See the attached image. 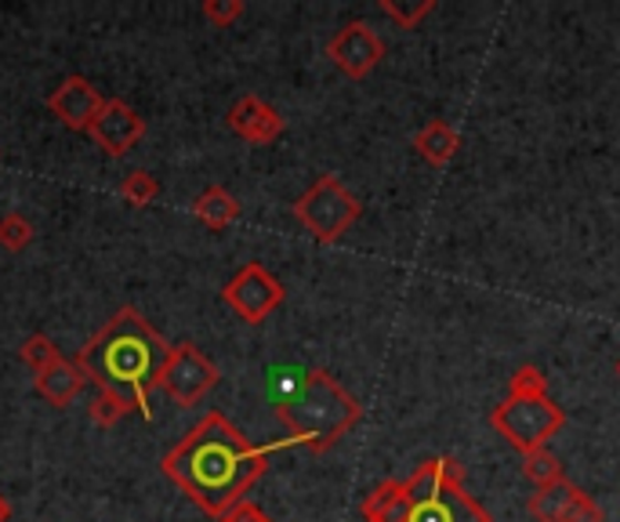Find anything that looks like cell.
<instances>
[{
	"mask_svg": "<svg viewBox=\"0 0 620 522\" xmlns=\"http://www.w3.org/2000/svg\"><path fill=\"white\" fill-rule=\"evenodd\" d=\"M290 439L255 447L240 428L221 410H210L196 421L178 447H170L161 461V472L186 493V498L207 512L210 519H221L244 501V493L266 476L269 457L276 450H287Z\"/></svg>",
	"mask_w": 620,
	"mask_h": 522,
	"instance_id": "1",
	"label": "cell"
},
{
	"mask_svg": "<svg viewBox=\"0 0 620 522\" xmlns=\"http://www.w3.org/2000/svg\"><path fill=\"white\" fill-rule=\"evenodd\" d=\"M167 356L170 345L161 331L138 309L124 305L76 352L73 363L87 374V382H95L102 392H121L124 399L135 403V410L149 417V392L156 388Z\"/></svg>",
	"mask_w": 620,
	"mask_h": 522,
	"instance_id": "2",
	"label": "cell"
},
{
	"mask_svg": "<svg viewBox=\"0 0 620 522\" xmlns=\"http://www.w3.org/2000/svg\"><path fill=\"white\" fill-rule=\"evenodd\" d=\"M276 417L287 428L290 447L323 453L360 421L363 407L327 370H294L276 377Z\"/></svg>",
	"mask_w": 620,
	"mask_h": 522,
	"instance_id": "3",
	"label": "cell"
},
{
	"mask_svg": "<svg viewBox=\"0 0 620 522\" xmlns=\"http://www.w3.org/2000/svg\"><path fill=\"white\" fill-rule=\"evenodd\" d=\"M360 215H363V203L355 200V196L341 186V178H334V175H320L294 200V218L320 243H334L338 237H345Z\"/></svg>",
	"mask_w": 620,
	"mask_h": 522,
	"instance_id": "4",
	"label": "cell"
},
{
	"mask_svg": "<svg viewBox=\"0 0 620 522\" xmlns=\"http://www.w3.org/2000/svg\"><path fill=\"white\" fill-rule=\"evenodd\" d=\"M490 425L519 453H534L548 447V439L566 425V414L548 396H508L500 407H494Z\"/></svg>",
	"mask_w": 620,
	"mask_h": 522,
	"instance_id": "5",
	"label": "cell"
},
{
	"mask_svg": "<svg viewBox=\"0 0 620 522\" xmlns=\"http://www.w3.org/2000/svg\"><path fill=\"white\" fill-rule=\"evenodd\" d=\"M215 385H218V367L193 342H182L170 348L164 370L156 377V388H164L178 407H196Z\"/></svg>",
	"mask_w": 620,
	"mask_h": 522,
	"instance_id": "6",
	"label": "cell"
},
{
	"mask_svg": "<svg viewBox=\"0 0 620 522\" xmlns=\"http://www.w3.org/2000/svg\"><path fill=\"white\" fill-rule=\"evenodd\" d=\"M221 302H226L240 320L261 323L283 305V283L276 280L266 265L247 261V265L236 272L226 286H221Z\"/></svg>",
	"mask_w": 620,
	"mask_h": 522,
	"instance_id": "7",
	"label": "cell"
},
{
	"mask_svg": "<svg viewBox=\"0 0 620 522\" xmlns=\"http://www.w3.org/2000/svg\"><path fill=\"white\" fill-rule=\"evenodd\" d=\"M403 522H494V519L476 498H468L461 479H451L440 490L425 493V498H411Z\"/></svg>",
	"mask_w": 620,
	"mask_h": 522,
	"instance_id": "8",
	"label": "cell"
},
{
	"mask_svg": "<svg viewBox=\"0 0 620 522\" xmlns=\"http://www.w3.org/2000/svg\"><path fill=\"white\" fill-rule=\"evenodd\" d=\"M87 135L105 156L121 160V156H127L145 138V121H142V113L131 109L124 98H105V106L95 116V124H91Z\"/></svg>",
	"mask_w": 620,
	"mask_h": 522,
	"instance_id": "9",
	"label": "cell"
},
{
	"mask_svg": "<svg viewBox=\"0 0 620 522\" xmlns=\"http://www.w3.org/2000/svg\"><path fill=\"white\" fill-rule=\"evenodd\" d=\"M327 55H331V62L345 76H352V81H363V76L371 73L381 59H385V44H381V36L366 22H349V25H341V30L331 36Z\"/></svg>",
	"mask_w": 620,
	"mask_h": 522,
	"instance_id": "10",
	"label": "cell"
},
{
	"mask_svg": "<svg viewBox=\"0 0 620 522\" xmlns=\"http://www.w3.org/2000/svg\"><path fill=\"white\" fill-rule=\"evenodd\" d=\"M526 508H530V515L537 522H606L602 508L566 479L556 482V487L537 490Z\"/></svg>",
	"mask_w": 620,
	"mask_h": 522,
	"instance_id": "11",
	"label": "cell"
},
{
	"mask_svg": "<svg viewBox=\"0 0 620 522\" xmlns=\"http://www.w3.org/2000/svg\"><path fill=\"white\" fill-rule=\"evenodd\" d=\"M105 98L87 76H65V81L48 95V109L70 130H91L95 116L102 113Z\"/></svg>",
	"mask_w": 620,
	"mask_h": 522,
	"instance_id": "12",
	"label": "cell"
},
{
	"mask_svg": "<svg viewBox=\"0 0 620 522\" xmlns=\"http://www.w3.org/2000/svg\"><path fill=\"white\" fill-rule=\"evenodd\" d=\"M226 121L236 135L250 142V146H272V142L283 135V116L276 113L269 102H261L258 95L236 98Z\"/></svg>",
	"mask_w": 620,
	"mask_h": 522,
	"instance_id": "13",
	"label": "cell"
},
{
	"mask_svg": "<svg viewBox=\"0 0 620 522\" xmlns=\"http://www.w3.org/2000/svg\"><path fill=\"white\" fill-rule=\"evenodd\" d=\"M87 385V374L76 367L73 359H59V363H51L48 370L37 374V392L51 403V407H70V403L81 396Z\"/></svg>",
	"mask_w": 620,
	"mask_h": 522,
	"instance_id": "14",
	"label": "cell"
},
{
	"mask_svg": "<svg viewBox=\"0 0 620 522\" xmlns=\"http://www.w3.org/2000/svg\"><path fill=\"white\" fill-rule=\"evenodd\" d=\"M193 215L200 218L207 229L221 232V229H229L236 218H240V200H236V196H232L229 189L210 186V189H204V192L193 200Z\"/></svg>",
	"mask_w": 620,
	"mask_h": 522,
	"instance_id": "15",
	"label": "cell"
},
{
	"mask_svg": "<svg viewBox=\"0 0 620 522\" xmlns=\"http://www.w3.org/2000/svg\"><path fill=\"white\" fill-rule=\"evenodd\" d=\"M461 146V138H457V130L446 124V121H428L425 127L417 130L414 135V149L425 156V160L432 167H446L454 160V153Z\"/></svg>",
	"mask_w": 620,
	"mask_h": 522,
	"instance_id": "16",
	"label": "cell"
},
{
	"mask_svg": "<svg viewBox=\"0 0 620 522\" xmlns=\"http://www.w3.org/2000/svg\"><path fill=\"white\" fill-rule=\"evenodd\" d=\"M406 487L403 482H381V487L363 501V519L366 522H403L406 515Z\"/></svg>",
	"mask_w": 620,
	"mask_h": 522,
	"instance_id": "17",
	"label": "cell"
},
{
	"mask_svg": "<svg viewBox=\"0 0 620 522\" xmlns=\"http://www.w3.org/2000/svg\"><path fill=\"white\" fill-rule=\"evenodd\" d=\"M523 472L526 479L534 482L537 490H545V487H556V482H562V461L556 453H551L548 447L545 450H534V453H526V464H523Z\"/></svg>",
	"mask_w": 620,
	"mask_h": 522,
	"instance_id": "18",
	"label": "cell"
},
{
	"mask_svg": "<svg viewBox=\"0 0 620 522\" xmlns=\"http://www.w3.org/2000/svg\"><path fill=\"white\" fill-rule=\"evenodd\" d=\"M87 414H91V421H95L99 428H113L116 421H124L127 414H135V403L124 399L121 392H102L99 388V396L87 407Z\"/></svg>",
	"mask_w": 620,
	"mask_h": 522,
	"instance_id": "19",
	"label": "cell"
},
{
	"mask_svg": "<svg viewBox=\"0 0 620 522\" xmlns=\"http://www.w3.org/2000/svg\"><path fill=\"white\" fill-rule=\"evenodd\" d=\"M19 356H22V363H25V367H30L33 374H41V370L51 367V363L62 359V352L55 348V342H51L48 334H30V337H25V342L19 345Z\"/></svg>",
	"mask_w": 620,
	"mask_h": 522,
	"instance_id": "20",
	"label": "cell"
},
{
	"mask_svg": "<svg viewBox=\"0 0 620 522\" xmlns=\"http://www.w3.org/2000/svg\"><path fill=\"white\" fill-rule=\"evenodd\" d=\"M156 196H161V181L149 171H131L121 181V200L131 207H149Z\"/></svg>",
	"mask_w": 620,
	"mask_h": 522,
	"instance_id": "21",
	"label": "cell"
},
{
	"mask_svg": "<svg viewBox=\"0 0 620 522\" xmlns=\"http://www.w3.org/2000/svg\"><path fill=\"white\" fill-rule=\"evenodd\" d=\"M30 243H33V221L30 218L19 215V211H11V215L0 218V247H4V251L19 254Z\"/></svg>",
	"mask_w": 620,
	"mask_h": 522,
	"instance_id": "22",
	"label": "cell"
},
{
	"mask_svg": "<svg viewBox=\"0 0 620 522\" xmlns=\"http://www.w3.org/2000/svg\"><path fill=\"white\" fill-rule=\"evenodd\" d=\"M381 11L392 19V22H400L403 30H414V25L428 15V11H435V0H421V4H400V0H381Z\"/></svg>",
	"mask_w": 620,
	"mask_h": 522,
	"instance_id": "23",
	"label": "cell"
},
{
	"mask_svg": "<svg viewBox=\"0 0 620 522\" xmlns=\"http://www.w3.org/2000/svg\"><path fill=\"white\" fill-rule=\"evenodd\" d=\"M204 19L218 30H229V25L244 15V0H204Z\"/></svg>",
	"mask_w": 620,
	"mask_h": 522,
	"instance_id": "24",
	"label": "cell"
},
{
	"mask_svg": "<svg viewBox=\"0 0 620 522\" xmlns=\"http://www.w3.org/2000/svg\"><path fill=\"white\" fill-rule=\"evenodd\" d=\"M508 396H548V382L537 367H519L508 385Z\"/></svg>",
	"mask_w": 620,
	"mask_h": 522,
	"instance_id": "25",
	"label": "cell"
},
{
	"mask_svg": "<svg viewBox=\"0 0 620 522\" xmlns=\"http://www.w3.org/2000/svg\"><path fill=\"white\" fill-rule=\"evenodd\" d=\"M218 522H272V519H269L266 512H261L258 504H250V501H240V504L232 508V512H226V515H221Z\"/></svg>",
	"mask_w": 620,
	"mask_h": 522,
	"instance_id": "26",
	"label": "cell"
},
{
	"mask_svg": "<svg viewBox=\"0 0 620 522\" xmlns=\"http://www.w3.org/2000/svg\"><path fill=\"white\" fill-rule=\"evenodd\" d=\"M0 522H11V504L4 493H0Z\"/></svg>",
	"mask_w": 620,
	"mask_h": 522,
	"instance_id": "27",
	"label": "cell"
},
{
	"mask_svg": "<svg viewBox=\"0 0 620 522\" xmlns=\"http://www.w3.org/2000/svg\"><path fill=\"white\" fill-rule=\"evenodd\" d=\"M617 374H620V359H617Z\"/></svg>",
	"mask_w": 620,
	"mask_h": 522,
	"instance_id": "28",
	"label": "cell"
}]
</instances>
